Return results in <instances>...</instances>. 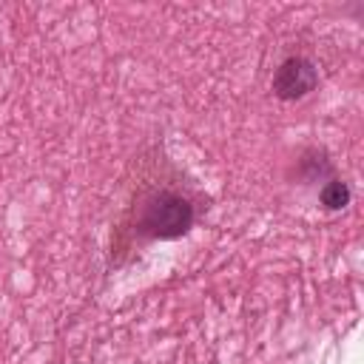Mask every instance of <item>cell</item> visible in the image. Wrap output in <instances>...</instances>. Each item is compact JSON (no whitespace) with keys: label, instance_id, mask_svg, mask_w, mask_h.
Wrapping results in <instances>:
<instances>
[{"label":"cell","instance_id":"6da1fadb","mask_svg":"<svg viewBox=\"0 0 364 364\" xmlns=\"http://www.w3.org/2000/svg\"><path fill=\"white\" fill-rule=\"evenodd\" d=\"M193 219L196 213L188 196L176 191H156L142 202L136 230L148 239L171 242V239H182L193 228Z\"/></svg>","mask_w":364,"mask_h":364},{"label":"cell","instance_id":"7a4b0ae2","mask_svg":"<svg viewBox=\"0 0 364 364\" xmlns=\"http://www.w3.org/2000/svg\"><path fill=\"white\" fill-rule=\"evenodd\" d=\"M318 85V68L310 57H301V54H293V57H284L273 74V97L282 100V102H296V100H304L307 94H313Z\"/></svg>","mask_w":364,"mask_h":364},{"label":"cell","instance_id":"3957f363","mask_svg":"<svg viewBox=\"0 0 364 364\" xmlns=\"http://www.w3.org/2000/svg\"><path fill=\"white\" fill-rule=\"evenodd\" d=\"M299 176H301L304 182H327V179L336 176V171H333V162L327 159L324 151L307 148V151L301 154V159H299Z\"/></svg>","mask_w":364,"mask_h":364},{"label":"cell","instance_id":"277c9868","mask_svg":"<svg viewBox=\"0 0 364 364\" xmlns=\"http://www.w3.org/2000/svg\"><path fill=\"white\" fill-rule=\"evenodd\" d=\"M350 199H353V191H350V185H347L344 179H338V176L321 182V188H318V205H321L324 210H344V208L350 205Z\"/></svg>","mask_w":364,"mask_h":364}]
</instances>
